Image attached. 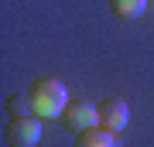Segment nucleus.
Returning <instances> with one entry per match:
<instances>
[{
	"instance_id": "obj_1",
	"label": "nucleus",
	"mask_w": 154,
	"mask_h": 147,
	"mask_svg": "<svg viewBox=\"0 0 154 147\" xmlns=\"http://www.w3.org/2000/svg\"><path fill=\"white\" fill-rule=\"evenodd\" d=\"M24 93L31 99V113L41 116V120H55V116H62V109L69 106V89H65V82L55 79V75L34 79Z\"/></svg>"
},
{
	"instance_id": "obj_2",
	"label": "nucleus",
	"mask_w": 154,
	"mask_h": 147,
	"mask_svg": "<svg viewBox=\"0 0 154 147\" xmlns=\"http://www.w3.org/2000/svg\"><path fill=\"white\" fill-rule=\"evenodd\" d=\"M4 140L11 147H34L41 140V116H34V113L11 116V123L4 127Z\"/></svg>"
},
{
	"instance_id": "obj_3",
	"label": "nucleus",
	"mask_w": 154,
	"mask_h": 147,
	"mask_svg": "<svg viewBox=\"0 0 154 147\" xmlns=\"http://www.w3.org/2000/svg\"><path fill=\"white\" fill-rule=\"evenodd\" d=\"M58 120H62L65 130L82 133V130H89V127L99 123V109H96V103H89V99H69V106L62 109Z\"/></svg>"
},
{
	"instance_id": "obj_4",
	"label": "nucleus",
	"mask_w": 154,
	"mask_h": 147,
	"mask_svg": "<svg viewBox=\"0 0 154 147\" xmlns=\"http://www.w3.org/2000/svg\"><path fill=\"white\" fill-rule=\"evenodd\" d=\"M99 109V127H106V130H113V133H120L127 120H130V109H127V103L120 96H106V99H99L96 103Z\"/></svg>"
},
{
	"instance_id": "obj_5",
	"label": "nucleus",
	"mask_w": 154,
	"mask_h": 147,
	"mask_svg": "<svg viewBox=\"0 0 154 147\" xmlns=\"http://www.w3.org/2000/svg\"><path fill=\"white\" fill-rule=\"evenodd\" d=\"M75 147H120V133L106 130V127H89L75 137Z\"/></svg>"
},
{
	"instance_id": "obj_6",
	"label": "nucleus",
	"mask_w": 154,
	"mask_h": 147,
	"mask_svg": "<svg viewBox=\"0 0 154 147\" xmlns=\"http://www.w3.org/2000/svg\"><path fill=\"white\" fill-rule=\"evenodd\" d=\"M110 11L116 17L137 21V17H144V11H147V0H110Z\"/></svg>"
},
{
	"instance_id": "obj_7",
	"label": "nucleus",
	"mask_w": 154,
	"mask_h": 147,
	"mask_svg": "<svg viewBox=\"0 0 154 147\" xmlns=\"http://www.w3.org/2000/svg\"><path fill=\"white\" fill-rule=\"evenodd\" d=\"M7 113H11V116H24V113H31V99H28V93L7 99Z\"/></svg>"
}]
</instances>
